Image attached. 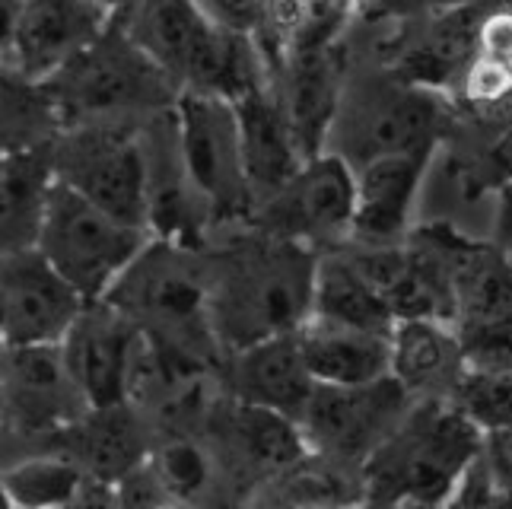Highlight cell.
<instances>
[{
    "label": "cell",
    "instance_id": "cb8c5ba5",
    "mask_svg": "<svg viewBox=\"0 0 512 509\" xmlns=\"http://www.w3.org/2000/svg\"><path fill=\"white\" fill-rule=\"evenodd\" d=\"M51 185L48 153H10L0 169V255L32 249Z\"/></svg>",
    "mask_w": 512,
    "mask_h": 509
},
{
    "label": "cell",
    "instance_id": "ffe728a7",
    "mask_svg": "<svg viewBox=\"0 0 512 509\" xmlns=\"http://www.w3.org/2000/svg\"><path fill=\"white\" fill-rule=\"evenodd\" d=\"M296 341L303 350L312 379L319 385H363L388 376V335L357 325H344L309 312V319L296 328Z\"/></svg>",
    "mask_w": 512,
    "mask_h": 509
},
{
    "label": "cell",
    "instance_id": "7a4b0ae2",
    "mask_svg": "<svg viewBox=\"0 0 512 509\" xmlns=\"http://www.w3.org/2000/svg\"><path fill=\"white\" fill-rule=\"evenodd\" d=\"M481 443L484 430L452 398H414L398 427L360 468L366 503H449Z\"/></svg>",
    "mask_w": 512,
    "mask_h": 509
},
{
    "label": "cell",
    "instance_id": "8d00e7d4",
    "mask_svg": "<svg viewBox=\"0 0 512 509\" xmlns=\"http://www.w3.org/2000/svg\"><path fill=\"white\" fill-rule=\"evenodd\" d=\"M493 163H497V169L506 179H512V128L500 137V144L493 147Z\"/></svg>",
    "mask_w": 512,
    "mask_h": 509
},
{
    "label": "cell",
    "instance_id": "d590c367",
    "mask_svg": "<svg viewBox=\"0 0 512 509\" xmlns=\"http://www.w3.org/2000/svg\"><path fill=\"white\" fill-rule=\"evenodd\" d=\"M493 242L512 258V179L503 182L500 188V201H497V236Z\"/></svg>",
    "mask_w": 512,
    "mask_h": 509
},
{
    "label": "cell",
    "instance_id": "6da1fadb",
    "mask_svg": "<svg viewBox=\"0 0 512 509\" xmlns=\"http://www.w3.org/2000/svg\"><path fill=\"white\" fill-rule=\"evenodd\" d=\"M319 252L245 223L207 258L210 325L223 354L296 331L312 312Z\"/></svg>",
    "mask_w": 512,
    "mask_h": 509
},
{
    "label": "cell",
    "instance_id": "f35d334b",
    "mask_svg": "<svg viewBox=\"0 0 512 509\" xmlns=\"http://www.w3.org/2000/svg\"><path fill=\"white\" fill-rule=\"evenodd\" d=\"M395 4H411V7H427V10H446V7L474 4V0H395Z\"/></svg>",
    "mask_w": 512,
    "mask_h": 509
},
{
    "label": "cell",
    "instance_id": "e0dca14e",
    "mask_svg": "<svg viewBox=\"0 0 512 509\" xmlns=\"http://www.w3.org/2000/svg\"><path fill=\"white\" fill-rule=\"evenodd\" d=\"M388 373L411 398H449L465 376V347L458 328L436 315H404L388 335Z\"/></svg>",
    "mask_w": 512,
    "mask_h": 509
},
{
    "label": "cell",
    "instance_id": "d6a6232c",
    "mask_svg": "<svg viewBox=\"0 0 512 509\" xmlns=\"http://www.w3.org/2000/svg\"><path fill=\"white\" fill-rule=\"evenodd\" d=\"M481 455H484L493 481L500 487L503 500H512V424L484 430Z\"/></svg>",
    "mask_w": 512,
    "mask_h": 509
},
{
    "label": "cell",
    "instance_id": "ba28073f",
    "mask_svg": "<svg viewBox=\"0 0 512 509\" xmlns=\"http://www.w3.org/2000/svg\"><path fill=\"white\" fill-rule=\"evenodd\" d=\"M353 191H357L353 166L341 153L322 150L306 156L303 166L271 198L255 204L249 223L271 236L325 252L350 239Z\"/></svg>",
    "mask_w": 512,
    "mask_h": 509
},
{
    "label": "cell",
    "instance_id": "7c38bea8",
    "mask_svg": "<svg viewBox=\"0 0 512 509\" xmlns=\"http://www.w3.org/2000/svg\"><path fill=\"white\" fill-rule=\"evenodd\" d=\"M210 436H214L210 452L217 468L255 490L309 452L306 436L293 417L249 405L233 395H226L210 417Z\"/></svg>",
    "mask_w": 512,
    "mask_h": 509
},
{
    "label": "cell",
    "instance_id": "83f0119b",
    "mask_svg": "<svg viewBox=\"0 0 512 509\" xmlns=\"http://www.w3.org/2000/svg\"><path fill=\"white\" fill-rule=\"evenodd\" d=\"M147 465L153 468V475L160 478L172 503L198 500L201 494H207V487L220 475L210 446L194 443L188 436H175V440H166L153 452H147Z\"/></svg>",
    "mask_w": 512,
    "mask_h": 509
},
{
    "label": "cell",
    "instance_id": "7402d4cb",
    "mask_svg": "<svg viewBox=\"0 0 512 509\" xmlns=\"http://www.w3.org/2000/svg\"><path fill=\"white\" fill-rule=\"evenodd\" d=\"M58 433L67 436V455L74 459L93 481L112 484L125 478L134 465L147 459V443L140 433L131 401L125 405H105L80 411Z\"/></svg>",
    "mask_w": 512,
    "mask_h": 509
},
{
    "label": "cell",
    "instance_id": "484cf974",
    "mask_svg": "<svg viewBox=\"0 0 512 509\" xmlns=\"http://www.w3.org/2000/svg\"><path fill=\"white\" fill-rule=\"evenodd\" d=\"M61 128L45 83L23 74L13 61H0V150H42Z\"/></svg>",
    "mask_w": 512,
    "mask_h": 509
},
{
    "label": "cell",
    "instance_id": "603a6c76",
    "mask_svg": "<svg viewBox=\"0 0 512 509\" xmlns=\"http://www.w3.org/2000/svg\"><path fill=\"white\" fill-rule=\"evenodd\" d=\"M312 312L325 319L344 322L392 335L395 312L388 306L385 293L363 274V268L350 258L344 245L319 252L312 284Z\"/></svg>",
    "mask_w": 512,
    "mask_h": 509
},
{
    "label": "cell",
    "instance_id": "d4e9b609",
    "mask_svg": "<svg viewBox=\"0 0 512 509\" xmlns=\"http://www.w3.org/2000/svg\"><path fill=\"white\" fill-rule=\"evenodd\" d=\"M261 503H296V506H334V503H366L363 471L341 459H331L309 449L306 455L280 471L277 478L255 490Z\"/></svg>",
    "mask_w": 512,
    "mask_h": 509
},
{
    "label": "cell",
    "instance_id": "4dcf8cb0",
    "mask_svg": "<svg viewBox=\"0 0 512 509\" xmlns=\"http://www.w3.org/2000/svg\"><path fill=\"white\" fill-rule=\"evenodd\" d=\"M458 83L471 105H500L512 96V64L474 55Z\"/></svg>",
    "mask_w": 512,
    "mask_h": 509
},
{
    "label": "cell",
    "instance_id": "52a82bcc",
    "mask_svg": "<svg viewBox=\"0 0 512 509\" xmlns=\"http://www.w3.org/2000/svg\"><path fill=\"white\" fill-rule=\"evenodd\" d=\"M51 179L90 198L118 220L150 230L147 140L121 121H83L61 128L45 147Z\"/></svg>",
    "mask_w": 512,
    "mask_h": 509
},
{
    "label": "cell",
    "instance_id": "5bb4252c",
    "mask_svg": "<svg viewBox=\"0 0 512 509\" xmlns=\"http://www.w3.org/2000/svg\"><path fill=\"white\" fill-rule=\"evenodd\" d=\"M7 344H61L86 300L48 265L39 249L0 255Z\"/></svg>",
    "mask_w": 512,
    "mask_h": 509
},
{
    "label": "cell",
    "instance_id": "9a60e30c",
    "mask_svg": "<svg viewBox=\"0 0 512 509\" xmlns=\"http://www.w3.org/2000/svg\"><path fill=\"white\" fill-rule=\"evenodd\" d=\"M0 370L7 382V420L23 433H58L86 411L61 344H4Z\"/></svg>",
    "mask_w": 512,
    "mask_h": 509
},
{
    "label": "cell",
    "instance_id": "277c9868",
    "mask_svg": "<svg viewBox=\"0 0 512 509\" xmlns=\"http://www.w3.org/2000/svg\"><path fill=\"white\" fill-rule=\"evenodd\" d=\"M42 83L64 128L83 121H121L144 112L156 115L179 96L166 70L140 48L118 16Z\"/></svg>",
    "mask_w": 512,
    "mask_h": 509
},
{
    "label": "cell",
    "instance_id": "f546056e",
    "mask_svg": "<svg viewBox=\"0 0 512 509\" xmlns=\"http://www.w3.org/2000/svg\"><path fill=\"white\" fill-rule=\"evenodd\" d=\"M468 370H512V315L458 331Z\"/></svg>",
    "mask_w": 512,
    "mask_h": 509
},
{
    "label": "cell",
    "instance_id": "9c48e42d",
    "mask_svg": "<svg viewBox=\"0 0 512 509\" xmlns=\"http://www.w3.org/2000/svg\"><path fill=\"white\" fill-rule=\"evenodd\" d=\"M411 401L414 398L401 389L392 373L363 385L315 382L299 414V430L309 449L363 468L385 436L398 427V420L408 414Z\"/></svg>",
    "mask_w": 512,
    "mask_h": 509
},
{
    "label": "cell",
    "instance_id": "f1b7e54d",
    "mask_svg": "<svg viewBox=\"0 0 512 509\" xmlns=\"http://www.w3.org/2000/svg\"><path fill=\"white\" fill-rule=\"evenodd\" d=\"M481 430L512 424V370H465L449 395Z\"/></svg>",
    "mask_w": 512,
    "mask_h": 509
},
{
    "label": "cell",
    "instance_id": "44dd1931",
    "mask_svg": "<svg viewBox=\"0 0 512 509\" xmlns=\"http://www.w3.org/2000/svg\"><path fill=\"white\" fill-rule=\"evenodd\" d=\"M478 26L481 13L474 4L433 10L430 23L401 51L398 80L433 93L443 90L452 80H462L465 67L478 55Z\"/></svg>",
    "mask_w": 512,
    "mask_h": 509
},
{
    "label": "cell",
    "instance_id": "8fae6325",
    "mask_svg": "<svg viewBox=\"0 0 512 509\" xmlns=\"http://www.w3.org/2000/svg\"><path fill=\"white\" fill-rule=\"evenodd\" d=\"M439 125V99L433 90H423L414 83H392L373 90L360 102V112L338 109L331 137H341L338 147H328L341 153L350 166H357L369 156L433 147ZM328 137V140H331Z\"/></svg>",
    "mask_w": 512,
    "mask_h": 509
},
{
    "label": "cell",
    "instance_id": "836d02e7",
    "mask_svg": "<svg viewBox=\"0 0 512 509\" xmlns=\"http://www.w3.org/2000/svg\"><path fill=\"white\" fill-rule=\"evenodd\" d=\"M210 23L229 32L252 35L258 23V0H194Z\"/></svg>",
    "mask_w": 512,
    "mask_h": 509
},
{
    "label": "cell",
    "instance_id": "4fadbf2b",
    "mask_svg": "<svg viewBox=\"0 0 512 509\" xmlns=\"http://www.w3.org/2000/svg\"><path fill=\"white\" fill-rule=\"evenodd\" d=\"M433 147H414L398 153L369 156L353 166V226L347 242L360 245H398L414 226V207L420 188L433 166Z\"/></svg>",
    "mask_w": 512,
    "mask_h": 509
},
{
    "label": "cell",
    "instance_id": "2e32d148",
    "mask_svg": "<svg viewBox=\"0 0 512 509\" xmlns=\"http://www.w3.org/2000/svg\"><path fill=\"white\" fill-rule=\"evenodd\" d=\"M223 363L229 395L258 408L280 411L299 424V414H303L315 389V379L303 360V350H299L296 331L239 347L233 354H226Z\"/></svg>",
    "mask_w": 512,
    "mask_h": 509
},
{
    "label": "cell",
    "instance_id": "e575fe53",
    "mask_svg": "<svg viewBox=\"0 0 512 509\" xmlns=\"http://www.w3.org/2000/svg\"><path fill=\"white\" fill-rule=\"evenodd\" d=\"M20 10H23V0H0V61L13 58L16 26H20Z\"/></svg>",
    "mask_w": 512,
    "mask_h": 509
},
{
    "label": "cell",
    "instance_id": "ab89813d",
    "mask_svg": "<svg viewBox=\"0 0 512 509\" xmlns=\"http://www.w3.org/2000/svg\"><path fill=\"white\" fill-rule=\"evenodd\" d=\"M7 424V382H4V370H0V427Z\"/></svg>",
    "mask_w": 512,
    "mask_h": 509
},
{
    "label": "cell",
    "instance_id": "8992f818",
    "mask_svg": "<svg viewBox=\"0 0 512 509\" xmlns=\"http://www.w3.org/2000/svg\"><path fill=\"white\" fill-rule=\"evenodd\" d=\"M175 150L185 185L204 223L245 226L252 220V188L242 163L236 102L182 90L172 102Z\"/></svg>",
    "mask_w": 512,
    "mask_h": 509
},
{
    "label": "cell",
    "instance_id": "ac0fdd59",
    "mask_svg": "<svg viewBox=\"0 0 512 509\" xmlns=\"http://www.w3.org/2000/svg\"><path fill=\"white\" fill-rule=\"evenodd\" d=\"M236 115H239V144H242V163H245V175H249L252 201L261 204L303 166L306 153L299 147L290 115L274 90V80L239 96Z\"/></svg>",
    "mask_w": 512,
    "mask_h": 509
},
{
    "label": "cell",
    "instance_id": "74e56055",
    "mask_svg": "<svg viewBox=\"0 0 512 509\" xmlns=\"http://www.w3.org/2000/svg\"><path fill=\"white\" fill-rule=\"evenodd\" d=\"M90 4H96L109 20H115V16H125L137 0H90Z\"/></svg>",
    "mask_w": 512,
    "mask_h": 509
},
{
    "label": "cell",
    "instance_id": "5b68a950",
    "mask_svg": "<svg viewBox=\"0 0 512 509\" xmlns=\"http://www.w3.org/2000/svg\"><path fill=\"white\" fill-rule=\"evenodd\" d=\"M147 242L150 230L144 226L118 220L80 191L51 179L35 249L86 303L105 300Z\"/></svg>",
    "mask_w": 512,
    "mask_h": 509
},
{
    "label": "cell",
    "instance_id": "1f68e13d",
    "mask_svg": "<svg viewBox=\"0 0 512 509\" xmlns=\"http://www.w3.org/2000/svg\"><path fill=\"white\" fill-rule=\"evenodd\" d=\"M478 55L512 64V7H497L481 16Z\"/></svg>",
    "mask_w": 512,
    "mask_h": 509
},
{
    "label": "cell",
    "instance_id": "b9f144b4",
    "mask_svg": "<svg viewBox=\"0 0 512 509\" xmlns=\"http://www.w3.org/2000/svg\"><path fill=\"white\" fill-rule=\"evenodd\" d=\"M7 156H10V153H4V150H0V169H4V163H7Z\"/></svg>",
    "mask_w": 512,
    "mask_h": 509
},
{
    "label": "cell",
    "instance_id": "60d3db41",
    "mask_svg": "<svg viewBox=\"0 0 512 509\" xmlns=\"http://www.w3.org/2000/svg\"><path fill=\"white\" fill-rule=\"evenodd\" d=\"M7 344V309H4V296H0V347Z\"/></svg>",
    "mask_w": 512,
    "mask_h": 509
},
{
    "label": "cell",
    "instance_id": "30bf717a",
    "mask_svg": "<svg viewBox=\"0 0 512 509\" xmlns=\"http://www.w3.org/2000/svg\"><path fill=\"white\" fill-rule=\"evenodd\" d=\"M140 328L109 300L86 303L61 341L67 373L86 408L125 405Z\"/></svg>",
    "mask_w": 512,
    "mask_h": 509
},
{
    "label": "cell",
    "instance_id": "4316f807",
    "mask_svg": "<svg viewBox=\"0 0 512 509\" xmlns=\"http://www.w3.org/2000/svg\"><path fill=\"white\" fill-rule=\"evenodd\" d=\"M93 478L67 452L32 455L0 471V490L10 506H70L86 500Z\"/></svg>",
    "mask_w": 512,
    "mask_h": 509
},
{
    "label": "cell",
    "instance_id": "3957f363",
    "mask_svg": "<svg viewBox=\"0 0 512 509\" xmlns=\"http://www.w3.org/2000/svg\"><path fill=\"white\" fill-rule=\"evenodd\" d=\"M128 319L191 363L214 360L220 350L210 325V268L191 245L153 239L144 245L118 284L105 293Z\"/></svg>",
    "mask_w": 512,
    "mask_h": 509
},
{
    "label": "cell",
    "instance_id": "d6986e66",
    "mask_svg": "<svg viewBox=\"0 0 512 509\" xmlns=\"http://www.w3.org/2000/svg\"><path fill=\"white\" fill-rule=\"evenodd\" d=\"M109 23L90 0H23L13 42V64L35 80H48Z\"/></svg>",
    "mask_w": 512,
    "mask_h": 509
}]
</instances>
